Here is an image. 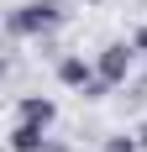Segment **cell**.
<instances>
[{
    "instance_id": "cell-5",
    "label": "cell",
    "mask_w": 147,
    "mask_h": 152,
    "mask_svg": "<svg viewBox=\"0 0 147 152\" xmlns=\"http://www.w3.org/2000/svg\"><path fill=\"white\" fill-rule=\"evenodd\" d=\"M11 152H47V126L16 121L11 126Z\"/></svg>"
},
{
    "instance_id": "cell-8",
    "label": "cell",
    "mask_w": 147,
    "mask_h": 152,
    "mask_svg": "<svg viewBox=\"0 0 147 152\" xmlns=\"http://www.w3.org/2000/svg\"><path fill=\"white\" fill-rule=\"evenodd\" d=\"M47 152H68V147H63V142H47Z\"/></svg>"
},
{
    "instance_id": "cell-7",
    "label": "cell",
    "mask_w": 147,
    "mask_h": 152,
    "mask_svg": "<svg viewBox=\"0 0 147 152\" xmlns=\"http://www.w3.org/2000/svg\"><path fill=\"white\" fill-rule=\"evenodd\" d=\"M132 42H137V53H142V58H147V21H142V26H137V37H132Z\"/></svg>"
},
{
    "instance_id": "cell-2",
    "label": "cell",
    "mask_w": 147,
    "mask_h": 152,
    "mask_svg": "<svg viewBox=\"0 0 147 152\" xmlns=\"http://www.w3.org/2000/svg\"><path fill=\"white\" fill-rule=\"evenodd\" d=\"M132 63H137V42H105L100 53H95V74L116 89V84L132 79Z\"/></svg>"
},
{
    "instance_id": "cell-3",
    "label": "cell",
    "mask_w": 147,
    "mask_h": 152,
    "mask_svg": "<svg viewBox=\"0 0 147 152\" xmlns=\"http://www.w3.org/2000/svg\"><path fill=\"white\" fill-rule=\"evenodd\" d=\"M58 84H68V89L84 94L89 84H95V63L79 58V53H68V58H58Z\"/></svg>"
},
{
    "instance_id": "cell-9",
    "label": "cell",
    "mask_w": 147,
    "mask_h": 152,
    "mask_svg": "<svg viewBox=\"0 0 147 152\" xmlns=\"http://www.w3.org/2000/svg\"><path fill=\"white\" fill-rule=\"evenodd\" d=\"M89 5H100V0H89Z\"/></svg>"
},
{
    "instance_id": "cell-4",
    "label": "cell",
    "mask_w": 147,
    "mask_h": 152,
    "mask_svg": "<svg viewBox=\"0 0 147 152\" xmlns=\"http://www.w3.org/2000/svg\"><path fill=\"white\" fill-rule=\"evenodd\" d=\"M16 121H32V126H53L58 121V105L47 94H21L16 100Z\"/></svg>"
},
{
    "instance_id": "cell-1",
    "label": "cell",
    "mask_w": 147,
    "mask_h": 152,
    "mask_svg": "<svg viewBox=\"0 0 147 152\" xmlns=\"http://www.w3.org/2000/svg\"><path fill=\"white\" fill-rule=\"evenodd\" d=\"M53 26H63V0H26L5 16L11 37H47Z\"/></svg>"
},
{
    "instance_id": "cell-6",
    "label": "cell",
    "mask_w": 147,
    "mask_h": 152,
    "mask_svg": "<svg viewBox=\"0 0 147 152\" xmlns=\"http://www.w3.org/2000/svg\"><path fill=\"white\" fill-rule=\"evenodd\" d=\"M105 152H137V142H132V137H110V142H105Z\"/></svg>"
}]
</instances>
